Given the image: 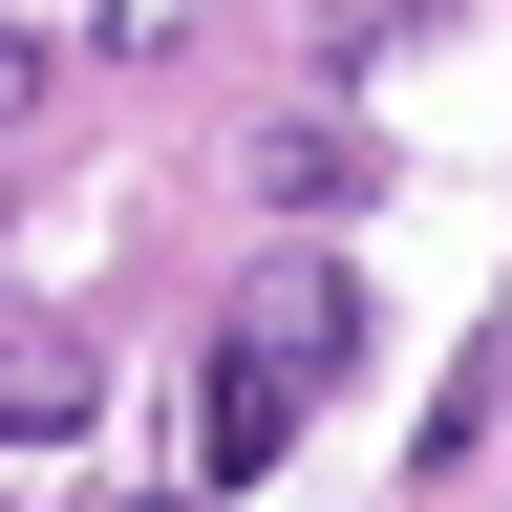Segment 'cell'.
<instances>
[{
	"instance_id": "6da1fadb",
	"label": "cell",
	"mask_w": 512,
	"mask_h": 512,
	"mask_svg": "<svg viewBox=\"0 0 512 512\" xmlns=\"http://www.w3.org/2000/svg\"><path fill=\"white\" fill-rule=\"evenodd\" d=\"M214 342H256V363H299L320 406H342V363H363V278H342V256H256V299L214 320Z\"/></svg>"
},
{
	"instance_id": "5b68a950",
	"label": "cell",
	"mask_w": 512,
	"mask_h": 512,
	"mask_svg": "<svg viewBox=\"0 0 512 512\" xmlns=\"http://www.w3.org/2000/svg\"><path fill=\"white\" fill-rule=\"evenodd\" d=\"M86 43H107V64H171V43H192V0H86Z\"/></svg>"
},
{
	"instance_id": "3957f363",
	"label": "cell",
	"mask_w": 512,
	"mask_h": 512,
	"mask_svg": "<svg viewBox=\"0 0 512 512\" xmlns=\"http://www.w3.org/2000/svg\"><path fill=\"white\" fill-rule=\"evenodd\" d=\"M256 192H278V214H363V192H384V128H342V107H299L278 150H256Z\"/></svg>"
},
{
	"instance_id": "277c9868",
	"label": "cell",
	"mask_w": 512,
	"mask_h": 512,
	"mask_svg": "<svg viewBox=\"0 0 512 512\" xmlns=\"http://www.w3.org/2000/svg\"><path fill=\"white\" fill-rule=\"evenodd\" d=\"M64 427H86V363H64V342H0V448H64Z\"/></svg>"
},
{
	"instance_id": "7a4b0ae2",
	"label": "cell",
	"mask_w": 512,
	"mask_h": 512,
	"mask_svg": "<svg viewBox=\"0 0 512 512\" xmlns=\"http://www.w3.org/2000/svg\"><path fill=\"white\" fill-rule=\"evenodd\" d=\"M299 427H320V384H299V363H256V342H214V384H192V470H214V491H256Z\"/></svg>"
},
{
	"instance_id": "8992f818",
	"label": "cell",
	"mask_w": 512,
	"mask_h": 512,
	"mask_svg": "<svg viewBox=\"0 0 512 512\" xmlns=\"http://www.w3.org/2000/svg\"><path fill=\"white\" fill-rule=\"evenodd\" d=\"M22 107H43V22L0 0V128H22Z\"/></svg>"
}]
</instances>
